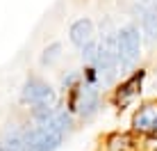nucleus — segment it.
I'll list each match as a JSON object with an SVG mask.
<instances>
[{"instance_id": "1", "label": "nucleus", "mask_w": 157, "mask_h": 151, "mask_svg": "<svg viewBox=\"0 0 157 151\" xmlns=\"http://www.w3.org/2000/svg\"><path fill=\"white\" fill-rule=\"evenodd\" d=\"M118 39V67L130 69L134 67L141 55V35H139L137 25H125L116 32Z\"/></svg>"}, {"instance_id": "2", "label": "nucleus", "mask_w": 157, "mask_h": 151, "mask_svg": "<svg viewBox=\"0 0 157 151\" xmlns=\"http://www.w3.org/2000/svg\"><path fill=\"white\" fill-rule=\"evenodd\" d=\"M73 92V99H71V110H78L80 117L89 119L98 112V105H100V94L96 89V85L91 83H84V85H75L71 89Z\"/></svg>"}, {"instance_id": "3", "label": "nucleus", "mask_w": 157, "mask_h": 151, "mask_svg": "<svg viewBox=\"0 0 157 151\" xmlns=\"http://www.w3.org/2000/svg\"><path fill=\"white\" fill-rule=\"evenodd\" d=\"M21 99H23L25 103L34 105V110H36V108H52L55 101H57V96H55V92H52L50 85H46L39 78H30L28 83L23 85Z\"/></svg>"}, {"instance_id": "4", "label": "nucleus", "mask_w": 157, "mask_h": 151, "mask_svg": "<svg viewBox=\"0 0 157 151\" xmlns=\"http://www.w3.org/2000/svg\"><path fill=\"white\" fill-rule=\"evenodd\" d=\"M64 140V133L36 126L25 131V151H55Z\"/></svg>"}, {"instance_id": "5", "label": "nucleus", "mask_w": 157, "mask_h": 151, "mask_svg": "<svg viewBox=\"0 0 157 151\" xmlns=\"http://www.w3.org/2000/svg\"><path fill=\"white\" fill-rule=\"evenodd\" d=\"M144 78H146V71H134L130 78L125 80V83L121 85V87L116 89V94H114V105L118 108H125L128 103H132L134 101V96L141 92V83H144Z\"/></svg>"}, {"instance_id": "6", "label": "nucleus", "mask_w": 157, "mask_h": 151, "mask_svg": "<svg viewBox=\"0 0 157 151\" xmlns=\"http://www.w3.org/2000/svg\"><path fill=\"white\" fill-rule=\"evenodd\" d=\"M132 128L137 133H146V135L157 133V103H148L139 108L132 117Z\"/></svg>"}, {"instance_id": "7", "label": "nucleus", "mask_w": 157, "mask_h": 151, "mask_svg": "<svg viewBox=\"0 0 157 151\" xmlns=\"http://www.w3.org/2000/svg\"><path fill=\"white\" fill-rule=\"evenodd\" d=\"M68 37H71V44L82 48L84 44H89L91 39H94V23H91L89 18H80L75 21L71 25V30H68Z\"/></svg>"}, {"instance_id": "8", "label": "nucleus", "mask_w": 157, "mask_h": 151, "mask_svg": "<svg viewBox=\"0 0 157 151\" xmlns=\"http://www.w3.org/2000/svg\"><path fill=\"white\" fill-rule=\"evenodd\" d=\"M139 16H141V30L146 39H148V44H155L157 41V9L144 7L139 9Z\"/></svg>"}, {"instance_id": "9", "label": "nucleus", "mask_w": 157, "mask_h": 151, "mask_svg": "<svg viewBox=\"0 0 157 151\" xmlns=\"http://www.w3.org/2000/svg\"><path fill=\"white\" fill-rule=\"evenodd\" d=\"M0 151H25V133L21 128H12L5 133Z\"/></svg>"}, {"instance_id": "10", "label": "nucleus", "mask_w": 157, "mask_h": 151, "mask_svg": "<svg viewBox=\"0 0 157 151\" xmlns=\"http://www.w3.org/2000/svg\"><path fill=\"white\" fill-rule=\"evenodd\" d=\"M59 55H62V44H50L43 51V55H41V64L43 67H50V64H55L57 60H59Z\"/></svg>"}, {"instance_id": "11", "label": "nucleus", "mask_w": 157, "mask_h": 151, "mask_svg": "<svg viewBox=\"0 0 157 151\" xmlns=\"http://www.w3.org/2000/svg\"><path fill=\"white\" fill-rule=\"evenodd\" d=\"M80 51H82V60H84V62L94 64L96 57H98V39H91L89 44H84Z\"/></svg>"}, {"instance_id": "12", "label": "nucleus", "mask_w": 157, "mask_h": 151, "mask_svg": "<svg viewBox=\"0 0 157 151\" xmlns=\"http://www.w3.org/2000/svg\"><path fill=\"white\" fill-rule=\"evenodd\" d=\"M107 147H109V151H128L130 149V137L128 135H112Z\"/></svg>"}, {"instance_id": "13", "label": "nucleus", "mask_w": 157, "mask_h": 151, "mask_svg": "<svg viewBox=\"0 0 157 151\" xmlns=\"http://www.w3.org/2000/svg\"><path fill=\"white\" fill-rule=\"evenodd\" d=\"M78 83H80V73H78V71H71L68 76H64V80H62V85H64L66 89H73Z\"/></svg>"}, {"instance_id": "14", "label": "nucleus", "mask_w": 157, "mask_h": 151, "mask_svg": "<svg viewBox=\"0 0 157 151\" xmlns=\"http://www.w3.org/2000/svg\"><path fill=\"white\" fill-rule=\"evenodd\" d=\"M134 5H137V9H144V7L157 9V0H134Z\"/></svg>"}]
</instances>
